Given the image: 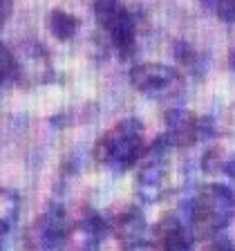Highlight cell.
Segmentation results:
<instances>
[{
    "mask_svg": "<svg viewBox=\"0 0 235 251\" xmlns=\"http://www.w3.org/2000/svg\"><path fill=\"white\" fill-rule=\"evenodd\" d=\"M235 198L222 184H209L197 193L193 202V233L202 238L219 233L231 222Z\"/></svg>",
    "mask_w": 235,
    "mask_h": 251,
    "instance_id": "7a4b0ae2",
    "label": "cell"
},
{
    "mask_svg": "<svg viewBox=\"0 0 235 251\" xmlns=\"http://www.w3.org/2000/svg\"><path fill=\"white\" fill-rule=\"evenodd\" d=\"M47 27H49V31H52L56 38H61V41H68V38H72L74 34H76L78 21H76V16L68 14V11L56 9V11H52V14H49Z\"/></svg>",
    "mask_w": 235,
    "mask_h": 251,
    "instance_id": "9c48e42d",
    "label": "cell"
},
{
    "mask_svg": "<svg viewBox=\"0 0 235 251\" xmlns=\"http://www.w3.org/2000/svg\"><path fill=\"white\" fill-rule=\"evenodd\" d=\"M213 9L224 23H235V0H217Z\"/></svg>",
    "mask_w": 235,
    "mask_h": 251,
    "instance_id": "8fae6325",
    "label": "cell"
},
{
    "mask_svg": "<svg viewBox=\"0 0 235 251\" xmlns=\"http://www.w3.org/2000/svg\"><path fill=\"white\" fill-rule=\"evenodd\" d=\"M143 155V126L137 119H123L112 126L94 146L96 162L115 171H128Z\"/></svg>",
    "mask_w": 235,
    "mask_h": 251,
    "instance_id": "6da1fadb",
    "label": "cell"
},
{
    "mask_svg": "<svg viewBox=\"0 0 235 251\" xmlns=\"http://www.w3.org/2000/svg\"><path fill=\"white\" fill-rule=\"evenodd\" d=\"M117 235H119V240L125 247L141 245L143 238H146V222L137 211H130V213L121 215L117 220Z\"/></svg>",
    "mask_w": 235,
    "mask_h": 251,
    "instance_id": "ba28073f",
    "label": "cell"
},
{
    "mask_svg": "<svg viewBox=\"0 0 235 251\" xmlns=\"http://www.w3.org/2000/svg\"><path fill=\"white\" fill-rule=\"evenodd\" d=\"M206 251H235V247H233V242L226 240V238H217V240H213L206 247Z\"/></svg>",
    "mask_w": 235,
    "mask_h": 251,
    "instance_id": "7c38bea8",
    "label": "cell"
},
{
    "mask_svg": "<svg viewBox=\"0 0 235 251\" xmlns=\"http://www.w3.org/2000/svg\"><path fill=\"white\" fill-rule=\"evenodd\" d=\"M16 72H18V63H16L14 54L0 43V85H5Z\"/></svg>",
    "mask_w": 235,
    "mask_h": 251,
    "instance_id": "30bf717a",
    "label": "cell"
},
{
    "mask_svg": "<svg viewBox=\"0 0 235 251\" xmlns=\"http://www.w3.org/2000/svg\"><path fill=\"white\" fill-rule=\"evenodd\" d=\"M130 83L150 99L168 101L179 97L184 90V76L179 70L164 63H143L130 72Z\"/></svg>",
    "mask_w": 235,
    "mask_h": 251,
    "instance_id": "3957f363",
    "label": "cell"
},
{
    "mask_svg": "<svg viewBox=\"0 0 235 251\" xmlns=\"http://www.w3.org/2000/svg\"><path fill=\"white\" fill-rule=\"evenodd\" d=\"M152 238L162 251H190L193 247V233L177 218H164L152 229Z\"/></svg>",
    "mask_w": 235,
    "mask_h": 251,
    "instance_id": "8992f818",
    "label": "cell"
},
{
    "mask_svg": "<svg viewBox=\"0 0 235 251\" xmlns=\"http://www.w3.org/2000/svg\"><path fill=\"white\" fill-rule=\"evenodd\" d=\"M168 121H170L168 137H170L177 146H190L204 132L202 119H197V117L190 115V112H172Z\"/></svg>",
    "mask_w": 235,
    "mask_h": 251,
    "instance_id": "52a82bcc",
    "label": "cell"
},
{
    "mask_svg": "<svg viewBox=\"0 0 235 251\" xmlns=\"http://www.w3.org/2000/svg\"><path fill=\"white\" fill-rule=\"evenodd\" d=\"M11 7H14V0H0V29H2V27H5V23L9 21Z\"/></svg>",
    "mask_w": 235,
    "mask_h": 251,
    "instance_id": "4fadbf2b",
    "label": "cell"
},
{
    "mask_svg": "<svg viewBox=\"0 0 235 251\" xmlns=\"http://www.w3.org/2000/svg\"><path fill=\"white\" fill-rule=\"evenodd\" d=\"M231 65H233V70H235V50H233V54H231Z\"/></svg>",
    "mask_w": 235,
    "mask_h": 251,
    "instance_id": "9a60e30c",
    "label": "cell"
},
{
    "mask_svg": "<svg viewBox=\"0 0 235 251\" xmlns=\"http://www.w3.org/2000/svg\"><path fill=\"white\" fill-rule=\"evenodd\" d=\"M222 171H224V173H229L231 177H235V152H233V155H231V159H229V162H224V164H222Z\"/></svg>",
    "mask_w": 235,
    "mask_h": 251,
    "instance_id": "5bb4252c",
    "label": "cell"
},
{
    "mask_svg": "<svg viewBox=\"0 0 235 251\" xmlns=\"http://www.w3.org/2000/svg\"><path fill=\"white\" fill-rule=\"evenodd\" d=\"M202 2H209V5H211V7H213V5H215V2H217V0H202Z\"/></svg>",
    "mask_w": 235,
    "mask_h": 251,
    "instance_id": "2e32d148",
    "label": "cell"
},
{
    "mask_svg": "<svg viewBox=\"0 0 235 251\" xmlns=\"http://www.w3.org/2000/svg\"><path fill=\"white\" fill-rule=\"evenodd\" d=\"M96 21L108 34L110 43L117 47V52L128 58L135 52V23L119 0H96L94 2Z\"/></svg>",
    "mask_w": 235,
    "mask_h": 251,
    "instance_id": "277c9868",
    "label": "cell"
},
{
    "mask_svg": "<svg viewBox=\"0 0 235 251\" xmlns=\"http://www.w3.org/2000/svg\"><path fill=\"white\" fill-rule=\"evenodd\" d=\"M68 235V218L63 206H52L29 229V251H58Z\"/></svg>",
    "mask_w": 235,
    "mask_h": 251,
    "instance_id": "5b68a950",
    "label": "cell"
}]
</instances>
